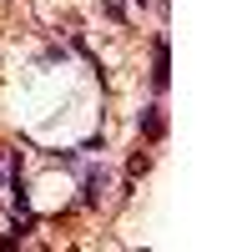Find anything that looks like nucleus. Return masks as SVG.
<instances>
[{
    "label": "nucleus",
    "instance_id": "nucleus-2",
    "mask_svg": "<svg viewBox=\"0 0 252 252\" xmlns=\"http://www.w3.org/2000/svg\"><path fill=\"white\" fill-rule=\"evenodd\" d=\"M166 81H172V61H166V35H152V86L166 91Z\"/></svg>",
    "mask_w": 252,
    "mask_h": 252
},
{
    "label": "nucleus",
    "instance_id": "nucleus-1",
    "mask_svg": "<svg viewBox=\"0 0 252 252\" xmlns=\"http://www.w3.org/2000/svg\"><path fill=\"white\" fill-rule=\"evenodd\" d=\"M106 187H111L106 166H86V172H81V207H101V197H106Z\"/></svg>",
    "mask_w": 252,
    "mask_h": 252
},
{
    "label": "nucleus",
    "instance_id": "nucleus-3",
    "mask_svg": "<svg viewBox=\"0 0 252 252\" xmlns=\"http://www.w3.org/2000/svg\"><path fill=\"white\" fill-rule=\"evenodd\" d=\"M136 131H141L146 141H161V136H166V116H161V106H157V101H152V106H141Z\"/></svg>",
    "mask_w": 252,
    "mask_h": 252
},
{
    "label": "nucleus",
    "instance_id": "nucleus-4",
    "mask_svg": "<svg viewBox=\"0 0 252 252\" xmlns=\"http://www.w3.org/2000/svg\"><path fill=\"white\" fill-rule=\"evenodd\" d=\"M51 166H66V172H76L81 157H76V152H51Z\"/></svg>",
    "mask_w": 252,
    "mask_h": 252
},
{
    "label": "nucleus",
    "instance_id": "nucleus-5",
    "mask_svg": "<svg viewBox=\"0 0 252 252\" xmlns=\"http://www.w3.org/2000/svg\"><path fill=\"white\" fill-rule=\"evenodd\" d=\"M81 152H86V157H96V152H106V141H101V136H86V141H81Z\"/></svg>",
    "mask_w": 252,
    "mask_h": 252
}]
</instances>
